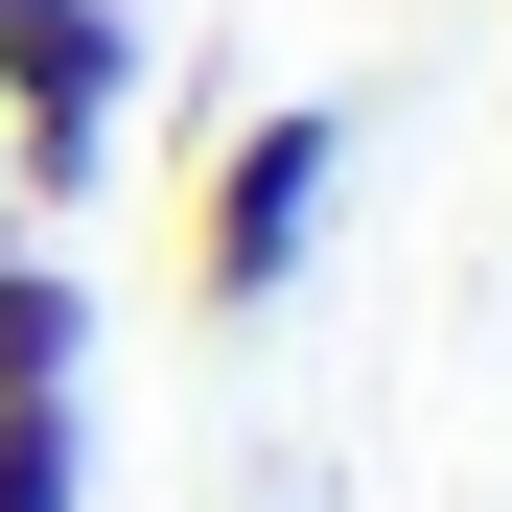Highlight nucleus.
Segmentation results:
<instances>
[{"instance_id": "nucleus-1", "label": "nucleus", "mask_w": 512, "mask_h": 512, "mask_svg": "<svg viewBox=\"0 0 512 512\" xmlns=\"http://www.w3.org/2000/svg\"><path fill=\"white\" fill-rule=\"evenodd\" d=\"M326 210H350V94L233 117V140L187 163V326H280L303 256H326Z\"/></svg>"}, {"instance_id": "nucleus-4", "label": "nucleus", "mask_w": 512, "mask_h": 512, "mask_svg": "<svg viewBox=\"0 0 512 512\" xmlns=\"http://www.w3.org/2000/svg\"><path fill=\"white\" fill-rule=\"evenodd\" d=\"M0 512H94V396H0Z\"/></svg>"}, {"instance_id": "nucleus-3", "label": "nucleus", "mask_w": 512, "mask_h": 512, "mask_svg": "<svg viewBox=\"0 0 512 512\" xmlns=\"http://www.w3.org/2000/svg\"><path fill=\"white\" fill-rule=\"evenodd\" d=\"M0 396H94V280L0 210Z\"/></svg>"}, {"instance_id": "nucleus-5", "label": "nucleus", "mask_w": 512, "mask_h": 512, "mask_svg": "<svg viewBox=\"0 0 512 512\" xmlns=\"http://www.w3.org/2000/svg\"><path fill=\"white\" fill-rule=\"evenodd\" d=\"M0 210H24V163H0Z\"/></svg>"}, {"instance_id": "nucleus-2", "label": "nucleus", "mask_w": 512, "mask_h": 512, "mask_svg": "<svg viewBox=\"0 0 512 512\" xmlns=\"http://www.w3.org/2000/svg\"><path fill=\"white\" fill-rule=\"evenodd\" d=\"M140 117V0H0V163H24V233L117 187Z\"/></svg>"}]
</instances>
